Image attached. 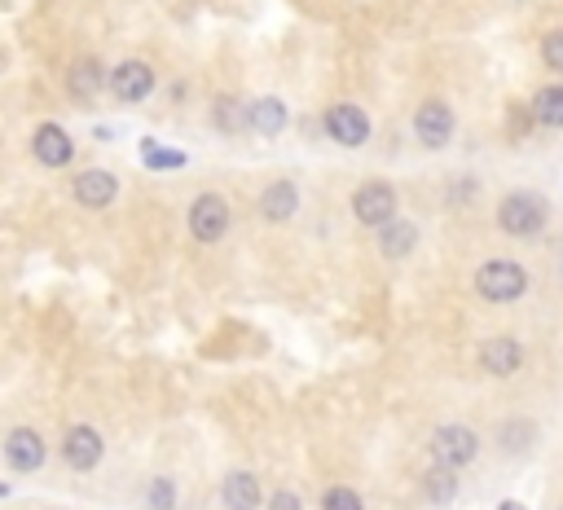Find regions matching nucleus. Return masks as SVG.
Wrapping results in <instances>:
<instances>
[{
	"label": "nucleus",
	"mask_w": 563,
	"mask_h": 510,
	"mask_svg": "<svg viewBox=\"0 0 563 510\" xmlns=\"http://www.w3.org/2000/svg\"><path fill=\"white\" fill-rule=\"evenodd\" d=\"M542 53H546V66H555V71H563V31H555V36H546Z\"/></svg>",
	"instance_id": "obj_23"
},
{
	"label": "nucleus",
	"mask_w": 563,
	"mask_h": 510,
	"mask_svg": "<svg viewBox=\"0 0 563 510\" xmlns=\"http://www.w3.org/2000/svg\"><path fill=\"white\" fill-rule=\"evenodd\" d=\"M352 212H357V220H361V225H370V229L392 225V220H396V194H392V185H383V181L361 185L357 198H352Z\"/></svg>",
	"instance_id": "obj_3"
},
{
	"label": "nucleus",
	"mask_w": 563,
	"mask_h": 510,
	"mask_svg": "<svg viewBox=\"0 0 563 510\" xmlns=\"http://www.w3.org/2000/svg\"><path fill=\"white\" fill-rule=\"evenodd\" d=\"M172 497H176L172 480H154L150 484V510H172Z\"/></svg>",
	"instance_id": "obj_22"
},
{
	"label": "nucleus",
	"mask_w": 563,
	"mask_h": 510,
	"mask_svg": "<svg viewBox=\"0 0 563 510\" xmlns=\"http://www.w3.org/2000/svg\"><path fill=\"white\" fill-rule=\"evenodd\" d=\"M476 291L484 299H493V304H511V299H520L528 291V273L511 260H493L476 273Z\"/></svg>",
	"instance_id": "obj_1"
},
{
	"label": "nucleus",
	"mask_w": 563,
	"mask_h": 510,
	"mask_svg": "<svg viewBox=\"0 0 563 510\" xmlns=\"http://www.w3.org/2000/svg\"><path fill=\"white\" fill-rule=\"evenodd\" d=\"M225 506L229 510H256L260 506V484H256V475H247V471H234L225 480Z\"/></svg>",
	"instance_id": "obj_15"
},
{
	"label": "nucleus",
	"mask_w": 563,
	"mask_h": 510,
	"mask_svg": "<svg viewBox=\"0 0 563 510\" xmlns=\"http://www.w3.org/2000/svg\"><path fill=\"white\" fill-rule=\"evenodd\" d=\"M322 510H366V506H361V497L352 493V489H330Z\"/></svg>",
	"instance_id": "obj_21"
},
{
	"label": "nucleus",
	"mask_w": 563,
	"mask_h": 510,
	"mask_svg": "<svg viewBox=\"0 0 563 510\" xmlns=\"http://www.w3.org/2000/svg\"><path fill=\"white\" fill-rule=\"evenodd\" d=\"M106 84L119 102H141V97H150V88H154V71L146 62H119Z\"/></svg>",
	"instance_id": "obj_6"
},
{
	"label": "nucleus",
	"mask_w": 563,
	"mask_h": 510,
	"mask_svg": "<svg viewBox=\"0 0 563 510\" xmlns=\"http://www.w3.org/2000/svg\"><path fill=\"white\" fill-rule=\"evenodd\" d=\"M502 510H520V506H515V502H506V506H502Z\"/></svg>",
	"instance_id": "obj_26"
},
{
	"label": "nucleus",
	"mask_w": 563,
	"mask_h": 510,
	"mask_svg": "<svg viewBox=\"0 0 563 510\" xmlns=\"http://www.w3.org/2000/svg\"><path fill=\"white\" fill-rule=\"evenodd\" d=\"M115 194H119V181L110 172H84L80 181H75V198H80L84 207H106Z\"/></svg>",
	"instance_id": "obj_14"
},
{
	"label": "nucleus",
	"mask_w": 563,
	"mask_h": 510,
	"mask_svg": "<svg viewBox=\"0 0 563 510\" xmlns=\"http://www.w3.org/2000/svg\"><path fill=\"white\" fill-rule=\"evenodd\" d=\"M432 458H436V467H445V471L467 467V462L476 458V436H471L467 427H440L432 436Z\"/></svg>",
	"instance_id": "obj_5"
},
{
	"label": "nucleus",
	"mask_w": 563,
	"mask_h": 510,
	"mask_svg": "<svg viewBox=\"0 0 563 510\" xmlns=\"http://www.w3.org/2000/svg\"><path fill=\"white\" fill-rule=\"evenodd\" d=\"M414 132H418V141H423V146L440 150L449 141V132H454V115H449V106L423 102V106H418V115H414Z\"/></svg>",
	"instance_id": "obj_7"
},
{
	"label": "nucleus",
	"mask_w": 563,
	"mask_h": 510,
	"mask_svg": "<svg viewBox=\"0 0 563 510\" xmlns=\"http://www.w3.org/2000/svg\"><path fill=\"white\" fill-rule=\"evenodd\" d=\"M247 124L260 132V137H278V132L286 128V106L278 102V97H260V102L247 106Z\"/></svg>",
	"instance_id": "obj_13"
},
{
	"label": "nucleus",
	"mask_w": 563,
	"mask_h": 510,
	"mask_svg": "<svg viewBox=\"0 0 563 510\" xmlns=\"http://www.w3.org/2000/svg\"><path fill=\"white\" fill-rule=\"evenodd\" d=\"M498 220H502L506 234L528 238V234H537V229L546 225V203H542L537 194H511V198H506V203L498 207Z\"/></svg>",
	"instance_id": "obj_2"
},
{
	"label": "nucleus",
	"mask_w": 563,
	"mask_h": 510,
	"mask_svg": "<svg viewBox=\"0 0 563 510\" xmlns=\"http://www.w3.org/2000/svg\"><path fill=\"white\" fill-rule=\"evenodd\" d=\"M533 115L542 119L546 128H563V84H555V88H542V93H537Z\"/></svg>",
	"instance_id": "obj_19"
},
{
	"label": "nucleus",
	"mask_w": 563,
	"mask_h": 510,
	"mask_svg": "<svg viewBox=\"0 0 563 510\" xmlns=\"http://www.w3.org/2000/svg\"><path fill=\"white\" fill-rule=\"evenodd\" d=\"M31 150H36V159L44 163V168H62V163H71V154H75L71 137H66L58 124H44L36 132V141H31Z\"/></svg>",
	"instance_id": "obj_11"
},
{
	"label": "nucleus",
	"mask_w": 563,
	"mask_h": 510,
	"mask_svg": "<svg viewBox=\"0 0 563 510\" xmlns=\"http://www.w3.org/2000/svg\"><path fill=\"white\" fill-rule=\"evenodd\" d=\"M97 84H102V66H97L93 58H84V62L71 66V97L88 102V97L97 93Z\"/></svg>",
	"instance_id": "obj_18"
},
{
	"label": "nucleus",
	"mask_w": 563,
	"mask_h": 510,
	"mask_svg": "<svg viewBox=\"0 0 563 510\" xmlns=\"http://www.w3.org/2000/svg\"><path fill=\"white\" fill-rule=\"evenodd\" d=\"M229 229V207L220 194H198L190 207V234L198 242H220Z\"/></svg>",
	"instance_id": "obj_4"
},
{
	"label": "nucleus",
	"mask_w": 563,
	"mask_h": 510,
	"mask_svg": "<svg viewBox=\"0 0 563 510\" xmlns=\"http://www.w3.org/2000/svg\"><path fill=\"white\" fill-rule=\"evenodd\" d=\"M5 458H9V467H14V471H36L40 462H44V440L36 436V431H27V427L9 431Z\"/></svg>",
	"instance_id": "obj_10"
},
{
	"label": "nucleus",
	"mask_w": 563,
	"mask_h": 510,
	"mask_svg": "<svg viewBox=\"0 0 563 510\" xmlns=\"http://www.w3.org/2000/svg\"><path fill=\"white\" fill-rule=\"evenodd\" d=\"M326 128H330V137H335L339 146H361V141L370 137V119L361 115L357 106H335L326 115Z\"/></svg>",
	"instance_id": "obj_9"
},
{
	"label": "nucleus",
	"mask_w": 563,
	"mask_h": 510,
	"mask_svg": "<svg viewBox=\"0 0 563 510\" xmlns=\"http://www.w3.org/2000/svg\"><path fill=\"white\" fill-rule=\"evenodd\" d=\"M269 510H304V506H300V497H295V493H278L269 502Z\"/></svg>",
	"instance_id": "obj_25"
},
{
	"label": "nucleus",
	"mask_w": 563,
	"mask_h": 510,
	"mask_svg": "<svg viewBox=\"0 0 563 510\" xmlns=\"http://www.w3.org/2000/svg\"><path fill=\"white\" fill-rule=\"evenodd\" d=\"M295 185L291 181H278V185H269L264 190V198H260V212H264V220H291L295 216Z\"/></svg>",
	"instance_id": "obj_16"
},
{
	"label": "nucleus",
	"mask_w": 563,
	"mask_h": 510,
	"mask_svg": "<svg viewBox=\"0 0 563 510\" xmlns=\"http://www.w3.org/2000/svg\"><path fill=\"white\" fill-rule=\"evenodd\" d=\"M414 225L410 220H392V225H383L379 229V247H383V255H410V247H414Z\"/></svg>",
	"instance_id": "obj_17"
},
{
	"label": "nucleus",
	"mask_w": 563,
	"mask_h": 510,
	"mask_svg": "<svg viewBox=\"0 0 563 510\" xmlns=\"http://www.w3.org/2000/svg\"><path fill=\"white\" fill-rule=\"evenodd\" d=\"M62 458L71 462L75 471H93L97 458H102V436L93 427H71L62 440Z\"/></svg>",
	"instance_id": "obj_8"
},
{
	"label": "nucleus",
	"mask_w": 563,
	"mask_h": 510,
	"mask_svg": "<svg viewBox=\"0 0 563 510\" xmlns=\"http://www.w3.org/2000/svg\"><path fill=\"white\" fill-rule=\"evenodd\" d=\"M216 110H220L216 124L225 128V132H234V128H238V119H234V102H229V97H220V106H216Z\"/></svg>",
	"instance_id": "obj_24"
},
{
	"label": "nucleus",
	"mask_w": 563,
	"mask_h": 510,
	"mask_svg": "<svg viewBox=\"0 0 563 510\" xmlns=\"http://www.w3.org/2000/svg\"><path fill=\"white\" fill-rule=\"evenodd\" d=\"M480 361H484V370L489 374H515L520 370V361H524V348L515 339H493V343H484L480 348Z\"/></svg>",
	"instance_id": "obj_12"
},
{
	"label": "nucleus",
	"mask_w": 563,
	"mask_h": 510,
	"mask_svg": "<svg viewBox=\"0 0 563 510\" xmlns=\"http://www.w3.org/2000/svg\"><path fill=\"white\" fill-rule=\"evenodd\" d=\"M141 150H146V163H150V168H181V163H185L181 150H159L154 141H146Z\"/></svg>",
	"instance_id": "obj_20"
}]
</instances>
